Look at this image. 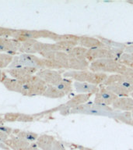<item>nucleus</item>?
<instances>
[{
  "mask_svg": "<svg viewBox=\"0 0 133 150\" xmlns=\"http://www.w3.org/2000/svg\"><path fill=\"white\" fill-rule=\"evenodd\" d=\"M89 70L106 74H123L133 77V68L128 67L118 59H103L93 61L90 64Z\"/></svg>",
  "mask_w": 133,
  "mask_h": 150,
  "instance_id": "f257e3e1",
  "label": "nucleus"
},
{
  "mask_svg": "<svg viewBox=\"0 0 133 150\" xmlns=\"http://www.w3.org/2000/svg\"><path fill=\"white\" fill-rule=\"evenodd\" d=\"M101 85L106 87L118 97H128L133 91V77L110 74Z\"/></svg>",
  "mask_w": 133,
  "mask_h": 150,
  "instance_id": "f03ea898",
  "label": "nucleus"
},
{
  "mask_svg": "<svg viewBox=\"0 0 133 150\" xmlns=\"http://www.w3.org/2000/svg\"><path fill=\"white\" fill-rule=\"evenodd\" d=\"M119 111L113 110L111 106L99 105L93 102H88L83 105L73 108L69 111V113H79V114L93 115V116H100V117H107L114 119V117L118 113Z\"/></svg>",
  "mask_w": 133,
  "mask_h": 150,
  "instance_id": "7ed1b4c3",
  "label": "nucleus"
},
{
  "mask_svg": "<svg viewBox=\"0 0 133 150\" xmlns=\"http://www.w3.org/2000/svg\"><path fill=\"white\" fill-rule=\"evenodd\" d=\"M64 77L72 81L79 82H86L100 86L107 78L108 74L103 73H97L90 70H68L64 73Z\"/></svg>",
  "mask_w": 133,
  "mask_h": 150,
  "instance_id": "20e7f679",
  "label": "nucleus"
},
{
  "mask_svg": "<svg viewBox=\"0 0 133 150\" xmlns=\"http://www.w3.org/2000/svg\"><path fill=\"white\" fill-rule=\"evenodd\" d=\"M87 50L83 47L77 45L68 52L69 69L72 70H89L90 63L86 58Z\"/></svg>",
  "mask_w": 133,
  "mask_h": 150,
  "instance_id": "39448f33",
  "label": "nucleus"
},
{
  "mask_svg": "<svg viewBox=\"0 0 133 150\" xmlns=\"http://www.w3.org/2000/svg\"><path fill=\"white\" fill-rule=\"evenodd\" d=\"M123 53V52L116 51L107 47H104L100 49H88L86 52V58L90 63L93 61L103 59H118Z\"/></svg>",
  "mask_w": 133,
  "mask_h": 150,
  "instance_id": "423d86ee",
  "label": "nucleus"
},
{
  "mask_svg": "<svg viewBox=\"0 0 133 150\" xmlns=\"http://www.w3.org/2000/svg\"><path fill=\"white\" fill-rule=\"evenodd\" d=\"M118 96H117L109 89H107L105 86L100 85L99 91L95 94L93 103L99 105H107V106H111L113 103L115 102Z\"/></svg>",
  "mask_w": 133,
  "mask_h": 150,
  "instance_id": "0eeeda50",
  "label": "nucleus"
},
{
  "mask_svg": "<svg viewBox=\"0 0 133 150\" xmlns=\"http://www.w3.org/2000/svg\"><path fill=\"white\" fill-rule=\"evenodd\" d=\"M92 96V94H78L65 103L61 112L62 114H69V111L72 109L88 103Z\"/></svg>",
  "mask_w": 133,
  "mask_h": 150,
  "instance_id": "6e6552de",
  "label": "nucleus"
},
{
  "mask_svg": "<svg viewBox=\"0 0 133 150\" xmlns=\"http://www.w3.org/2000/svg\"><path fill=\"white\" fill-rule=\"evenodd\" d=\"M38 76L41 80H43L46 84H48L51 86H55L62 80V74L58 71L53 70H41L38 74Z\"/></svg>",
  "mask_w": 133,
  "mask_h": 150,
  "instance_id": "1a4fd4ad",
  "label": "nucleus"
},
{
  "mask_svg": "<svg viewBox=\"0 0 133 150\" xmlns=\"http://www.w3.org/2000/svg\"><path fill=\"white\" fill-rule=\"evenodd\" d=\"M38 145L43 150H66L62 143L51 136H42L38 141Z\"/></svg>",
  "mask_w": 133,
  "mask_h": 150,
  "instance_id": "9d476101",
  "label": "nucleus"
},
{
  "mask_svg": "<svg viewBox=\"0 0 133 150\" xmlns=\"http://www.w3.org/2000/svg\"><path fill=\"white\" fill-rule=\"evenodd\" d=\"M113 110L119 112H132L133 111V98L118 97L111 105Z\"/></svg>",
  "mask_w": 133,
  "mask_h": 150,
  "instance_id": "9b49d317",
  "label": "nucleus"
},
{
  "mask_svg": "<svg viewBox=\"0 0 133 150\" xmlns=\"http://www.w3.org/2000/svg\"><path fill=\"white\" fill-rule=\"evenodd\" d=\"M78 45L83 47L86 49H94L104 48L105 45L97 38L90 36H79Z\"/></svg>",
  "mask_w": 133,
  "mask_h": 150,
  "instance_id": "f8f14e48",
  "label": "nucleus"
},
{
  "mask_svg": "<svg viewBox=\"0 0 133 150\" xmlns=\"http://www.w3.org/2000/svg\"><path fill=\"white\" fill-rule=\"evenodd\" d=\"M73 88L75 91L79 94H92L95 95L100 89V86L95 84L86 83V82H73Z\"/></svg>",
  "mask_w": 133,
  "mask_h": 150,
  "instance_id": "ddd939ff",
  "label": "nucleus"
},
{
  "mask_svg": "<svg viewBox=\"0 0 133 150\" xmlns=\"http://www.w3.org/2000/svg\"><path fill=\"white\" fill-rule=\"evenodd\" d=\"M114 120H116L121 123L133 127V119L132 117V112H118V113L114 117Z\"/></svg>",
  "mask_w": 133,
  "mask_h": 150,
  "instance_id": "4468645a",
  "label": "nucleus"
},
{
  "mask_svg": "<svg viewBox=\"0 0 133 150\" xmlns=\"http://www.w3.org/2000/svg\"><path fill=\"white\" fill-rule=\"evenodd\" d=\"M44 95L45 96H47V97L53 98H62V97H64L65 96L62 91H61L55 86H51V85H48V86Z\"/></svg>",
  "mask_w": 133,
  "mask_h": 150,
  "instance_id": "2eb2a0df",
  "label": "nucleus"
},
{
  "mask_svg": "<svg viewBox=\"0 0 133 150\" xmlns=\"http://www.w3.org/2000/svg\"><path fill=\"white\" fill-rule=\"evenodd\" d=\"M73 148L75 149H78V150H93L92 149H90L88 147H85V146H83V145H76V144H72L71 145ZM70 145V146H71Z\"/></svg>",
  "mask_w": 133,
  "mask_h": 150,
  "instance_id": "dca6fc26",
  "label": "nucleus"
},
{
  "mask_svg": "<svg viewBox=\"0 0 133 150\" xmlns=\"http://www.w3.org/2000/svg\"><path fill=\"white\" fill-rule=\"evenodd\" d=\"M127 44H128V51L130 52H133V42H129V43H127Z\"/></svg>",
  "mask_w": 133,
  "mask_h": 150,
  "instance_id": "f3484780",
  "label": "nucleus"
},
{
  "mask_svg": "<svg viewBox=\"0 0 133 150\" xmlns=\"http://www.w3.org/2000/svg\"><path fill=\"white\" fill-rule=\"evenodd\" d=\"M128 3H130V4H132L133 5V1H130V2H128Z\"/></svg>",
  "mask_w": 133,
  "mask_h": 150,
  "instance_id": "a211bd4d",
  "label": "nucleus"
},
{
  "mask_svg": "<svg viewBox=\"0 0 133 150\" xmlns=\"http://www.w3.org/2000/svg\"><path fill=\"white\" fill-rule=\"evenodd\" d=\"M130 96H131V97H132V98H133V91H132V94H131V95H130Z\"/></svg>",
  "mask_w": 133,
  "mask_h": 150,
  "instance_id": "6ab92c4d",
  "label": "nucleus"
},
{
  "mask_svg": "<svg viewBox=\"0 0 133 150\" xmlns=\"http://www.w3.org/2000/svg\"><path fill=\"white\" fill-rule=\"evenodd\" d=\"M132 119H133V111H132Z\"/></svg>",
  "mask_w": 133,
  "mask_h": 150,
  "instance_id": "aec40b11",
  "label": "nucleus"
}]
</instances>
